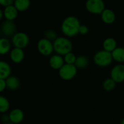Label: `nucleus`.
<instances>
[{"label": "nucleus", "instance_id": "3", "mask_svg": "<svg viewBox=\"0 0 124 124\" xmlns=\"http://www.w3.org/2000/svg\"><path fill=\"white\" fill-rule=\"evenodd\" d=\"M93 60L97 65L100 67H106L111 64L113 59L110 52L102 49L95 52L93 57Z\"/></svg>", "mask_w": 124, "mask_h": 124}, {"label": "nucleus", "instance_id": "11", "mask_svg": "<svg viewBox=\"0 0 124 124\" xmlns=\"http://www.w3.org/2000/svg\"><path fill=\"white\" fill-rule=\"evenodd\" d=\"M9 58L11 61L15 64L20 63L25 58L24 50L22 49L13 47L9 52Z\"/></svg>", "mask_w": 124, "mask_h": 124}, {"label": "nucleus", "instance_id": "20", "mask_svg": "<svg viewBox=\"0 0 124 124\" xmlns=\"http://www.w3.org/2000/svg\"><path fill=\"white\" fill-rule=\"evenodd\" d=\"M113 59L118 62H124V47L118 46L112 52Z\"/></svg>", "mask_w": 124, "mask_h": 124}, {"label": "nucleus", "instance_id": "2", "mask_svg": "<svg viewBox=\"0 0 124 124\" xmlns=\"http://www.w3.org/2000/svg\"><path fill=\"white\" fill-rule=\"evenodd\" d=\"M54 51L56 54L64 56L65 54L72 52L73 43L66 36H57L53 41Z\"/></svg>", "mask_w": 124, "mask_h": 124}, {"label": "nucleus", "instance_id": "14", "mask_svg": "<svg viewBox=\"0 0 124 124\" xmlns=\"http://www.w3.org/2000/svg\"><path fill=\"white\" fill-rule=\"evenodd\" d=\"M116 18V13L110 8H105L101 13V19L106 24H111L114 23Z\"/></svg>", "mask_w": 124, "mask_h": 124}, {"label": "nucleus", "instance_id": "6", "mask_svg": "<svg viewBox=\"0 0 124 124\" xmlns=\"http://www.w3.org/2000/svg\"><path fill=\"white\" fill-rule=\"evenodd\" d=\"M36 47L38 52L44 56L51 55L54 52L53 42L44 38H42L38 41Z\"/></svg>", "mask_w": 124, "mask_h": 124}, {"label": "nucleus", "instance_id": "4", "mask_svg": "<svg viewBox=\"0 0 124 124\" xmlns=\"http://www.w3.org/2000/svg\"><path fill=\"white\" fill-rule=\"evenodd\" d=\"M29 41L30 39L28 35L21 31L17 32L11 38V44L15 48H19L23 49L28 46Z\"/></svg>", "mask_w": 124, "mask_h": 124}, {"label": "nucleus", "instance_id": "17", "mask_svg": "<svg viewBox=\"0 0 124 124\" xmlns=\"http://www.w3.org/2000/svg\"><path fill=\"white\" fill-rule=\"evenodd\" d=\"M11 41L5 37L0 38V55H5L11 51Z\"/></svg>", "mask_w": 124, "mask_h": 124}, {"label": "nucleus", "instance_id": "27", "mask_svg": "<svg viewBox=\"0 0 124 124\" xmlns=\"http://www.w3.org/2000/svg\"><path fill=\"white\" fill-rule=\"evenodd\" d=\"M13 3H14V1L12 0H0V5L1 7H4V8L9 5L13 4Z\"/></svg>", "mask_w": 124, "mask_h": 124}, {"label": "nucleus", "instance_id": "21", "mask_svg": "<svg viewBox=\"0 0 124 124\" xmlns=\"http://www.w3.org/2000/svg\"><path fill=\"white\" fill-rule=\"evenodd\" d=\"M77 68H84L89 65V58L84 54L77 56L75 64Z\"/></svg>", "mask_w": 124, "mask_h": 124}, {"label": "nucleus", "instance_id": "18", "mask_svg": "<svg viewBox=\"0 0 124 124\" xmlns=\"http://www.w3.org/2000/svg\"><path fill=\"white\" fill-rule=\"evenodd\" d=\"M6 86L7 89L9 90H16L20 87V82L18 78L14 76H10L6 80Z\"/></svg>", "mask_w": 124, "mask_h": 124}, {"label": "nucleus", "instance_id": "22", "mask_svg": "<svg viewBox=\"0 0 124 124\" xmlns=\"http://www.w3.org/2000/svg\"><path fill=\"white\" fill-rule=\"evenodd\" d=\"M10 108V103L9 100L2 95H0V113H7Z\"/></svg>", "mask_w": 124, "mask_h": 124}, {"label": "nucleus", "instance_id": "10", "mask_svg": "<svg viewBox=\"0 0 124 124\" xmlns=\"http://www.w3.org/2000/svg\"><path fill=\"white\" fill-rule=\"evenodd\" d=\"M9 122L14 124H19L24 120L25 114L24 112L19 108H14L11 110L9 113Z\"/></svg>", "mask_w": 124, "mask_h": 124}, {"label": "nucleus", "instance_id": "1", "mask_svg": "<svg viewBox=\"0 0 124 124\" xmlns=\"http://www.w3.org/2000/svg\"><path fill=\"white\" fill-rule=\"evenodd\" d=\"M81 22L75 15L65 17L61 23V31L66 37H73L79 33Z\"/></svg>", "mask_w": 124, "mask_h": 124}, {"label": "nucleus", "instance_id": "5", "mask_svg": "<svg viewBox=\"0 0 124 124\" xmlns=\"http://www.w3.org/2000/svg\"><path fill=\"white\" fill-rule=\"evenodd\" d=\"M78 72V68L74 64L65 63L59 70L58 73L60 77L63 80H70L73 78Z\"/></svg>", "mask_w": 124, "mask_h": 124}, {"label": "nucleus", "instance_id": "33", "mask_svg": "<svg viewBox=\"0 0 124 124\" xmlns=\"http://www.w3.org/2000/svg\"><path fill=\"white\" fill-rule=\"evenodd\" d=\"M1 31H0V38H1Z\"/></svg>", "mask_w": 124, "mask_h": 124}, {"label": "nucleus", "instance_id": "32", "mask_svg": "<svg viewBox=\"0 0 124 124\" xmlns=\"http://www.w3.org/2000/svg\"><path fill=\"white\" fill-rule=\"evenodd\" d=\"M12 124L11 122H9V123H7V124Z\"/></svg>", "mask_w": 124, "mask_h": 124}, {"label": "nucleus", "instance_id": "26", "mask_svg": "<svg viewBox=\"0 0 124 124\" xmlns=\"http://www.w3.org/2000/svg\"><path fill=\"white\" fill-rule=\"evenodd\" d=\"M89 32V27L85 24H81L79 28V33L81 34H86Z\"/></svg>", "mask_w": 124, "mask_h": 124}, {"label": "nucleus", "instance_id": "15", "mask_svg": "<svg viewBox=\"0 0 124 124\" xmlns=\"http://www.w3.org/2000/svg\"><path fill=\"white\" fill-rule=\"evenodd\" d=\"M12 68L10 65L4 60H0V79L6 80L11 76Z\"/></svg>", "mask_w": 124, "mask_h": 124}, {"label": "nucleus", "instance_id": "30", "mask_svg": "<svg viewBox=\"0 0 124 124\" xmlns=\"http://www.w3.org/2000/svg\"><path fill=\"white\" fill-rule=\"evenodd\" d=\"M4 17V14H3V10L0 8V21L1 20V19Z\"/></svg>", "mask_w": 124, "mask_h": 124}, {"label": "nucleus", "instance_id": "12", "mask_svg": "<svg viewBox=\"0 0 124 124\" xmlns=\"http://www.w3.org/2000/svg\"><path fill=\"white\" fill-rule=\"evenodd\" d=\"M49 64L52 68L54 70H59L65 64L63 56L58 54H52L49 59Z\"/></svg>", "mask_w": 124, "mask_h": 124}, {"label": "nucleus", "instance_id": "29", "mask_svg": "<svg viewBox=\"0 0 124 124\" xmlns=\"http://www.w3.org/2000/svg\"><path fill=\"white\" fill-rule=\"evenodd\" d=\"M1 121L4 123V124H7V123H9V116L8 115H3L1 116Z\"/></svg>", "mask_w": 124, "mask_h": 124}, {"label": "nucleus", "instance_id": "7", "mask_svg": "<svg viewBox=\"0 0 124 124\" xmlns=\"http://www.w3.org/2000/svg\"><path fill=\"white\" fill-rule=\"evenodd\" d=\"M86 9L92 14H100L106 8L103 0H87L85 3Z\"/></svg>", "mask_w": 124, "mask_h": 124}, {"label": "nucleus", "instance_id": "25", "mask_svg": "<svg viewBox=\"0 0 124 124\" xmlns=\"http://www.w3.org/2000/svg\"><path fill=\"white\" fill-rule=\"evenodd\" d=\"M44 38L53 42L57 38V33L52 29H49L45 31V33L44 34Z\"/></svg>", "mask_w": 124, "mask_h": 124}, {"label": "nucleus", "instance_id": "9", "mask_svg": "<svg viewBox=\"0 0 124 124\" xmlns=\"http://www.w3.org/2000/svg\"><path fill=\"white\" fill-rule=\"evenodd\" d=\"M110 78L116 83L124 81V64L118 63L115 65L110 70Z\"/></svg>", "mask_w": 124, "mask_h": 124}, {"label": "nucleus", "instance_id": "24", "mask_svg": "<svg viewBox=\"0 0 124 124\" xmlns=\"http://www.w3.org/2000/svg\"><path fill=\"white\" fill-rule=\"evenodd\" d=\"M76 57L77 56L73 52H70L63 56L65 63H67V64H75Z\"/></svg>", "mask_w": 124, "mask_h": 124}, {"label": "nucleus", "instance_id": "28", "mask_svg": "<svg viewBox=\"0 0 124 124\" xmlns=\"http://www.w3.org/2000/svg\"><path fill=\"white\" fill-rule=\"evenodd\" d=\"M7 89L6 81L4 79H0V93L4 92Z\"/></svg>", "mask_w": 124, "mask_h": 124}, {"label": "nucleus", "instance_id": "16", "mask_svg": "<svg viewBox=\"0 0 124 124\" xmlns=\"http://www.w3.org/2000/svg\"><path fill=\"white\" fill-rule=\"evenodd\" d=\"M117 46H118V42H117L116 39L112 36L105 38L102 42L103 49L107 50L110 52H112Z\"/></svg>", "mask_w": 124, "mask_h": 124}, {"label": "nucleus", "instance_id": "13", "mask_svg": "<svg viewBox=\"0 0 124 124\" xmlns=\"http://www.w3.org/2000/svg\"><path fill=\"white\" fill-rule=\"evenodd\" d=\"M18 12H19L13 4L5 7L3 10L4 17L6 19V20L9 21H14L17 17Z\"/></svg>", "mask_w": 124, "mask_h": 124}, {"label": "nucleus", "instance_id": "8", "mask_svg": "<svg viewBox=\"0 0 124 124\" xmlns=\"http://www.w3.org/2000/svg\"><path fill=\"white\" fill-rule=\"evenodd\" d=\"M17 27L14 21H9V20H5L1 23L0 31L2 35L4 36L5 38H9V37H12L16 33Z\"/></svg>", "mask_w": 124, "mask_h": 124}, {"label": "nucleus", "instance_id": "31", "mask_svg": "<svg viewBox=\"0 0 124 124\" xmlns=\"http://www.w3.org/2000/svg\"><path fill=\"white\" fill-rule=\"evenodd\" d=\"M121 124H124V118L122 119V121H121Z\"/></svg>", "mask_w": 124, "mask_h": 124}, {"label": "nucleus", "instance_id": "23", "mask_svg": "<svg viewBox=\"0 0 124 124\" xmlns=\"http://www.w3.org/2000/svg\"><path fill=\"white\" fill-rule=\"evenodd\" d=\"M116 82L110 77L105 78L102 82V87L106 91L113 90L116 88Z\"/></svg>", "mask_w": 124, "mask_h": 124}, {"label": "nucleus", "instance_id": "19", "mask_svg": "<svg viewBox=\"0 0 124 124\" xmlns=\"http://www.w3.org/2000/svg\"><path fill=\"white\" fill-rule=\"evenodd\" d=\"M13 5L15 7L18 12H25L31 6V1L29 0H15Z\"/></svg>", "mask_w": 124, "mask_h": 124}]
</instances>
